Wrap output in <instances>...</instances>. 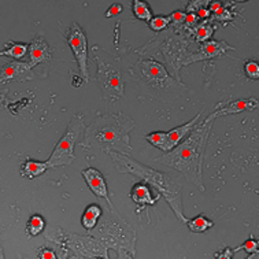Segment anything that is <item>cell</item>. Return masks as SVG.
Here are the masks:
<instances>
[{
	"instance_id": "cell-1",
	"label": "cell",
	"mask_w": 259,
	"mask_h": 259,
	"mask_svg": "<svg viewBox=\"0 0 259 259\" xmlns=\"http://www.w3.org/2000/svg\"><path fill=\"white\" fill-rule=\"evenodd\" d=\"M214 121L215 117L211 113L207 115V118L200 121L192 132L189 133L188 137L180 143L175 150L155 159L162 165L177 170L187 181L192 183L202 192L204 191L203 160Z\"/></svg>"
},
{
	"instance_id": "cell-2",
	"label": "cell",
	"mask_w": 259,
	"mask_h": 259,
	"mask_svg": "<svg viewBox=\"0 0 259 259\" xmlns=\"http://www.w3.org/2000/svg\"><path fill=\"white\" fill-rule=\"evenodd\" d=\"M135 126V121L125 114H99L84 129V139L80 146L84 150L99 148L106 154L117 152L131 156L133 148L129 133Z\"/></svg>"
},
{
	"instance_id": "cell-3",
	"label": "cell",
	"mask_w": 259,
	"mask_h": 259,
	"mask_svg": "<svg viewBox=\"0 0 259 259\" xmlns=\"http://www.w3.org/2000/svg\"><path fill=\"white\" fill-rule=\"evenodd\" d=\"M107 155L113 160L117 171L135 176L144 184L154 187L158 193L162 195L166 199V202L169 203L177 220L181 224L187 222L188 218H185L184 207H183V181H179L167 173L151 169L148 166L133 159L132 156L122 155L117 152H110Z\"/></svg>"
},
{
	"instance_id": "cell-4",
	"label": "cell",
	"mask_w": 259,
	"mask_h": 259,
	"mask_svg": "<svg viewBox=\"0 0 259 259\" xmlns=\"http://www.w3.org/2000/svg\"><path fill=\"white\" fill-rule=\"evenodd\" d=\"M129 77L133 82L142 87L147 95L155 99H162V95H167V100L175 99L183 91H188L185 85L170 77L163 65L151 59L136 62V65L129 70Z\"/></svg>"
},
{
	"instance_id": "cell-5",
	"label": "cell",
	"mask_w": 259,
	"mask_h": 259,
	"mask_svg": "<svg viewBox=\"0 0 259 259\" xmlns=\"http://www.w3.org/2000/svg\"><path fill=\"white\" fill-rule=\"evenodd\" d=\"M102 221L98 222L88 235L103 243L109 250L127 251L129 254L136 255V231L123 220L118 211L104 210Z\"/></svg>"
},
{
	"instance_id": "cell-6",
	"label": "cell",
	"mask_w": 259,
	"mask_h": 259,
	"mask_svg": "<svg viewBox=\"0 0 259 259\" xmlns=\"http://www.w3.org/2000/svg\"><path fill=\"white\" fill-rule=\"evenodd\" d=\"M92 54L98 65L96 81L99 84L103 99L109 100L110 103L122 99L125 96V82L121 59L99 47H94Z\"/></svg>"
},
{
	"instance_id": "cell-7",
	"label": "cell",
	"mask_w": 259,
	"mask_h": 259,
	"mask_svg": "<svg viewBox=\"0 0 259 259\" xmlns=\"http://www.w3.org/2000/svg\"><path fill=\"white\" fill-rule=\"evenodd\" d=\"M46 237H47V240L61 245L62 248L73 251L75 256H78L80 259H111L109 256V248L102 241L90 235H75V233L63 231L61 228L51 226L46 232Z\"/></svg>"
},
{
	"instance_id": "cell-8",
	"label": "cell",
	"mask_w": 259,
	"mask_h": 259,
	"mask_svg": "<svg viewBox=\"0 0 259 259\" xmlns=\"http://www.w3.org/2000/svg\"><path fill=\"white\" fill-rule=\"evenodd\" d=\"M85 129L84 115L74 114L71 118L70 123L67 126L65 135L61 137L54 151H52L50 159L46 160L50 169H57L62 166H70L74 162V147L78 139Z\"/></svg>"
},
{
	"instance_id": "cell-9",
	"label": "cell",
	"mask_w": 259,
	"mask_h": 259,
	"mask_svg": "<svg viewBox=\"0 0 259 259\" xmlns=\"http://www.w3.org/2000/svg\"><path fill=\"white\" fill-rule=\"evenodd\" d=\"M200 117H202V111L196 114V117H193L189 122L180 125V126L169 131V132H152L150 135H147L146 140L151 143L154 147L165 151L167 154L171 150H175L180 143L188 137L189 133L192 132L195 126L200 122Z\"/></svg>"
},
{
	"instance_id": "cell-10",
	"label": "cell",
	"mask_w": 259,
	"mask_h": 259,
	"mask_svg": "<svg viewBox=\"0 0 259 259\" xmlns=\"http://www.w3.org/2000/svg\"><path fill=\"white\" fill-rule=\"evenodd\" d=\"M66 40L69 47L74 54L75 62L78 65L81 74L84 75V81H90V73H88V40L85 36L84 29L81 28L77 22H73L67 30Z\"/></svg>"
},
{
	"instance_id": "cell-11",
	"label": "cell",
	"mask_w": 259,
	"mask_h": 259,
	"mask_svg": "<svg viewBox=\"0 0 259 259\" xmlns=\"http://www.w3.org/2000/svg\"><path fill=\"white\" fill-rule=\"evenodd\" d=\"M235 48L229 46L226 41H217V40H208L206 42H202L199 51L191 54L183 65H191L199 61H208V59H217V58L225 57V52Z\"/></svg>"
},
{
	"instance_id": "cell-12",
	"label": "cell",
	"mask_w": 259,
	"mask_h": 259,
	"mask_svg": "<svg viewBox=\"0 0 259 259\" xmlns=\"http://www.w3.org/2000/svg\"><path fill=\"white\" fill-rule=\"evenodd\" d=\"M81 176L84 177L85 183L90 187V189L92 191L96 198L103 199L104 202L109 204V208L111 211H117V208L114 207L113 203L110 200L109 196V187H107V183L104 180V176L100 173L99 170L95 169V167H88L81 171Z\"/></svg>"
},
{
	"instance_id": "cell-13",
	"label": "cell",
	"mask_w": 259,
	"mask_h": 259,
	"mask_svg": "<svg viewBox=\"0 0 259 259\" xmlns=\"http://www.w3.org/2000/svg\"><path fill=\"white\" fill-rule=\"evenodd\" d=\"M32 78H33V71L32 67L28 65V62H10L0 69V84H7L10 81L26 82Z\"/></svg>"
},
{
	"instance_id": "cell-14",
	"label": "cell",
	"mask_w": 259,
	"mask_h": 259,
	"mask_svg": "<svg viewBox=\"0 0 259 259\" xmlns=\"http://www.w3.org/2000/svg\"><path fill=\"white\" fill-rule=\"evenodd\" d=\"M258 99L248 98V99H239L229 102V103H218L212 111L214 117H225V115H235L241 111H254L258 109Z\"/></svg>"
},
{
	"instance_id": "cell-15",
	"label": "cell",
	"mask_w": 259,
	"mask_h": 259,
	"mask_svg": "<svg viewBox=\"0 0 259 259\" xmlns=\"http://www.w3.org/2000/svg\"><path fill=\"white\" fill-rule=\"evenodd\" d=\"M29 62L28 65L32 69L37 66L40 63L48 62L51 59L52 50L48 46V42L41 37V36H36L33 37L32 42L29 44Z\"/></svg>"
},
{
	"instance_id": "cell-16",
	"label": "cell",
	"mask_w": 259,
	"mask_h": 259,
	"mask_svg": "<svg viewBox=\"0 0 259 259\" xmlns=\"http://www.w3.org/2000/svg\"><path fill=\"white\" fill-rule=\"evenodd\" d=\"M131 198L135 202V204L139 206L137 208V212L140 211V208L147 207V206H155L158 199L160 198V195H156V196H152L148 185L144 184V183H137V184L133 185L132 191H131Z\"/></svg>"
},
{
	"instance_id": "cell-17",
	"label": "cell",
	"mask_w": 259,
	"mask_h": 259,
	"mask_svg": "<svg viewBox=\"0 0 259 259\" xmlns=\"http://www.w3.org/2000/svg\"><path fill=\"white\" fill-rule=\"evenodd\" d=\"M50 169L47 162H40V160H34L32 158H28L24 163L21 165V176L25 179H36L44 175L47 170Z\"/></svg>"
},
{
	"instance_id": "cell-18",
	"label": "cell",
	"mask_w": 259,
	"mask_h": 259,
	"mask_svg": "<svg viewBox=\"0 0 259 259\" xmlns=\"http://www.w3.org/2000/svg\"><path fill=\"white\" fill-rule=\"evenodd\" d=\"M102 214H103V207H100L99 204H90L85 208L82 217H81V224L87 229V232H91L98 225Z\"/></svg>"
},
{
	"instance_id": "cell-19",
	"label": "cell",
	"mask_w": 259,
	"mask_h": 259,
	"mask_svg": "<svg viewBox=\"0 0 259 259\" xmlns=\"http://www.w3.org/2000/svg\"><path fill=\"white\" fill-rule=\"evenodd\" d=\"M29 50V44H24V42H7L5 50L0 51V57L13 58V59H22L26 55V52Z\"/></svg>"
},
{
	"instance_id": "cell-20",
	"label": "cell",
	"mask_w": 259,
	"mask_h": 259,
	"mask_svg": "<svg viewBox=\"0 0 259 259\" xmlns=\"http://www.w3.org/2000/svg\"><path fill=\"white\" fill-rule=\"evenodd\" d=\"M185 225L188 226V229L192 233H204L208 229H211L214 226V222L211 220H208L207 217H204V215H198V217L187 220Z\"/></svg>"
},
{
	"instance_id": "cell-21",
	"label": "cell",
	"mask_w": 259,
	"mask_h": 259,
	"mask_svg": "<svg viewBox=\"0 0 259 259\" xmlns=\"http://www.w3.org/2000/svg\"><path fill=\"white\" fill-rule=\"evenodd\" d=\"M46 220L40 215V214H33L32 217L29 218L28 224H26V233H28L30 237H36L41 232H44L46 229Z\"/></svg>"
},
{
	"instance_id": "cell-22",
	"label": "cell",
	"mask_w": 259,
	"mask_h": 259,
	"mask_svg": "<svg viewBox=\"0 0 259 259\" xmlns=\"http://www.w3.org/2000/svg\"><path fill=\"white\" fill-rule=\"evenodd\" d=\"M132 10L133 14L137 19L144 21V22H150L151 18L154 17L152 11H151L150 5L147 2H140V0H135L132 3Z\"/></svg>"
},
{
	"instance_id": "cell-23",
	"label": "cell",
	"mask_w": 259,
	"mask_h": 259,
	"mask_svg": "<svg viewBox=\"0 0 259 259\" xmlns=\"http://www.w3.org/2000/svg\"><path fill=\"white\" fill-rule=\"evenodd\" d=\"M212 33H214V28L208 21L200 22V24L193 29V36L196 38L198 42H206L211 38Z\"/></svg>"
},
{
	"instance_id": "cell-24",
	"label": "cell",
	"mask_w": 259,
	"mask_h": 259,
	"mask_svg": "<svg viewBox=\"0 0 259 259\" xmlns=\"http://www.w3.org/2000/svg\"><path fill=\"white\" fill-rule=\"evenodd\" d=\"M150 28L154 30V32H162L165 30L167 26L170 25V18L166 17V15H156V17H152L151 21L148 22Z\"/></svg>"
},
{
	"instance_id": "cell-25",
	"label": "cell",
	"mask_w": 259,
	"mask_h": 259,
	"mask_svg": "<svg viewBox=\"0 0 259 259\" xmlns=\"http://www.w3.org/2000/svg\"><path fill=\"white\" fill-rule=\"evenodd\" d=\"M244 73L250 80H258L259 78V65L256 59H248L244 63Z\"/></svg>"
},
{
	"instance_id": "cell-26",
	"label": "cell",
	"mask_w": 259,
	"mask_h": 259,
	"mask_svg": "<svg viewBox=\"0 0 259 259\" xmlns=\"http://www.w3.org/2000/svg\"><path fill=\"white\" fill-rule=\"evenodd\" d=\"M244 250L245 252L248 255L251 254H255V252H258V240L254 239V237H250L248 240H245L240 247H237L233 250V252H239V251Z\"/></svg>"
},
{
	"instance_id": "cell-27",
	"label": "cell",
	"mask_w": 259,
	"mask_h": 259,
	"mask_svg": "<svg viewBox=\"0 0 259 259\" xmlns=\"http://www.w3.org/2000/svg\"><path fill=\"white\" fill-rule=\"evenodd\" d=\"M169 18H170V24H173V25H183L184 24V19H185V13L184 11H175V13H171V14L169 15Z\"/></svg>"
},
{
	"instance_id": "cell-28",
	"label": "cell",
	"mask_w": 259,
	"mask_h": 259,
	"mask_svg": "<svg viewBox=\"0 0 259 259\" xmlns=\"http://www.w3.org/2000/svg\"><path fill=\"white\" fill-rule=\"evenodd\" d=\"M122 5L121 3H114L113 6H110V9L106 11V14H104V17L106 18H111V17H117V15H119L121 13H122Z\"/></svg>"
},
{
	"instance_id": "cell-29",
	"label": "cell",
	"mask_w": 259,
	"mask_h": 259,
	"mask_svg": "<svg viewBox=\"0 0 259 259\" xmlns=\"http://www.w3.org/2000/svg\"><path fill=\"white\" fill-rule=\"evenodd\" d=\"M198 15L193 14V13H188V14H185L184 24L183 25H185V28H196V26H198Z\"/></svg>"
},
{
	"instance_id": "cell-30",
	"label": "cell",
	"mask_w": 259,
	"mask_h": 259,
	"mask_svg": "<svg viewBox=\"0 0 259 259\" xmlns=\"http://www.w3.org/2000/svg\"><path fill=\"white\" fill-rule=\"evenodd\" d=\"M38 259H58V256L52 248L44 247V248L38 251Z\"/></svg>"
},
{
	"instance_id": "cell-31",
	"label": "cell",
	"mask_w": 259,
	"mask_h": 259,
	"mask_svg": "<svg viewBox=\"0 0 259 259\" xmlns=\"http://www.w3.org/2000/svg\"><path fill=\"white\" fill-rule=\"evenodd\" d=\"M233 250L229 247H225L224 250L218 251L217 254L214 255V259H233Z\"/></svg>"
},
{
	"instance_id": "cell-32",
	"label": "cell",
	"mask_w": 259,
	"mask_h": 259,
	"mask_svg": "<svg viewBox=\"0 0 259 259\" xmlns=\"http://www.w3.org/2000/svg\"><path fill=\"white\" fill-rule=\"evenodd\" d=\"M117 259H135V255L129 254L127 251H118Z\"/></svg>"
},
{
	"instance_id": "cell-33",
	"label": "cell",
	"mask_w": 259,
	"mask_h": 259,
	"mask_svg": "<svg viewBox=\"0 0 259 259\" xmlns=\"http://www.w3.org/2000/svg\"><path fill=\"white\" fill-rule=\"evenodd\" d=\"M245 259H259V254H258V252H255V254L248 255V256H247Z\"/></svg>"
},
{
	"instance_id": "cell-34",
	"label": "cell",
	"mask_w": 259,
	"mask_h": 259,
	"mask_svg": "<svg viewBox=\"0 0 259 259\" xmlns=\"http://www.w3.org/2000/svg\"><path fill=\"white\" fill-rule=\"evenodd\" d=\"M0 259H5V252L2 250V247H0Z\"/></svg>"
},
{
	"instance_id": "cell-35",
	"label": "cell",
	"mask_w": 259,
	"mask_h": 259,
	"mask_svg": "<svg viewBox=\"0 0 259 259\" xmlns=\"http://www.w3.org/2000/svg\"><path fill=\"white\" fill-rule=\"evenodd\" d=\"M66 259H80V258H78V256H75V255H71V256H69V258Z\"/></svg>"
},
{
	"instance_id": "cell-36",
	"label": "cell",
	"mask_w": 259,
	"mask_h": 259,
	"mask_svg": "<svg viewBox=\"0 0 259 259\" xmlns=\"http://www.w3.org/2000/svg\"><path fill=\"white\" fill-rule=\"evenodd\" d=\"M92 259H104V258H92Z\"/></svg>"
}]
</instances>
